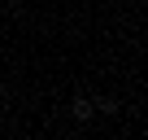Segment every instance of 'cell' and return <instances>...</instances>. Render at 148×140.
<instances>
[{"label": "cell", "instance_id": "cell-1", "mask_svg": "<svg viewBox=\"0 0 148 140\" xmlns=\"http://www.w3.org/2000/svg\"><path fill=\"white\" fill-rule=\"evenodd\" d=\"M70 114L79 118V123H87V118L96 114V101H87V96H79V101H70Z\"/></svg>", "mask_w": 148, "mask_h": 140}]
</instances>
